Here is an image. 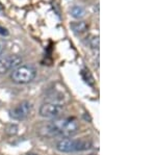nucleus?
<instances>
[{
	"label": "nucleus",
	"instance_id": "obj_10",
	"mask_svg": "<svg viewBox=\"0 0 156 155\" xmlns=\"http://www.w3.org/2000/svg\"><path fill=\"white\" fill-rule=\"evenodd\" d=\"M18 132V126L16 124H11L9 125V127L6 128V133L9 136H15Z\"/></svg>",
	"mask_w": 156,
	"mask_h": 155
},
{
	"label": "nucleus",
	"instance_id": "obj_8",
	"mask_svg": "<svg viewBox=\"0 0 156 155\" xmlns=\"http://www.w3.org/2000/svg\"><path fill=\"white\" fill-rule=\"evenodd\" d=\"M80 75H81L82 79H83L87 84H89L90 86H95V79H94V77H93L92 73L90 72V70L82 69L81 71H80Z\"/></svg>",
	"mask_w": 156,
	"mask_h": 155
},
{
	"label": "nucleus",
	"instance_id": "obj_15",
	"mask_svg": "<svg viewBox=\"0 0 156 155\" xmlns=\"http://www.w3.org/2000/svg\"><path fill=\"white\" fill-rule=\"evenodd\" d=\"M90 155H95V154H90Z\"/></svg>",
	"mask_w": 156,
	"mask_h": 155
},
{
	"label": "nucleus",
	"instance_id": "obj_11",
	"mask_svg": "<svg viewBox=\"0 0 156 155\" xmlns=\"http://www.w3.org/2000/svg\"><path fill=\"white\" fill-rule=\"evenodd\" d=\"M90 47L93 49H99V37H94L92 40H90Z\"/></svg>",
	"mask_w": 156,
	"mask_h": 155
},
{
	"label": "nucleus",
	"instance_id": "obj_1",
	"mask_svg": "<svg viewBox=\"0 0 156 155\" xmlns=\"http://www.w3.org/2000/svg\"><path fill=\"white\" fill-rule=\"evenodd\" d=\"M79 126L75 118L54 119L46 126V134L50 136L71 137L77 133Z\"/></svg>",
	"mask_w": 156,
	"mask_h": 155
},
{
	"label": "nucleus",
	"instance_id": "obj_12",
	"mask_svg": "<svg viewBox=\"0 0 156 155\" xmlns=\"http://www.w3.org/2000/svg\"><path fill=\"white\" fill-rule=\"evenodd\" d=\"M0 34H1V36H9V31H7L6 28L0 26Z\"/></svg>",
	"mask_w": 156,
	"mask_h": 155
},
{
	"label": "nucleus",
	"instance_id": "obj_6",
	"mask_svg": "<svg viewBox=\"0 0 156 155\" xmlns=\"http://www.w3.org/2000/svg\"><path fill=\"white\" fill-rule=\"evenodd\" d=\"M31 111V104L28 101H22L9 111V117L16 121H22L28 117Z\"/></svg>",
	"mask_w": 156,
	"mask_h": 155
},
{
	"label": "nucleus",
	"instance_id": "obj_13",
	"mask_svg": "<svg viewBox=\"0 0 156 155\" xmlns=\"http://www.w3.org/2000/svg\"><path fill=\"white\" fill-rule=\"evenodd\" d=\"M3 51H4V44L2 41H0V55H1Z\"/></svg>",
	"mask_w": 156,
	"mask_h": 155
},
{
	"label": "nucleus",
	"instance_id": "obj_9",
	"mask_svg": "<svg viewBox=\"0 0 156 155\" xmlns=\"http://www.w3.org/2000/svg\"><path fill=\"white\" fill-rule=\"evenodd\" d=\"M85 15V11L82 6H79V5H75L73 6L71 9V16L74 17L76 19H80L82 18Z\"/></svg>",
	"mask_w": 156,
	"mask_h": 155
},
{
	"label": "nucleus",
	"instance_id": "obj_5",
	"mask_svg": "<svg viewBox=\"0 0 156 155\" xmlns=\"http://www.w3.org/2000/svg\"><path fill=\"white\" fill-rule=\"evenodd\" d=\"M22 57L12 54V55H7L5 57H2L0 59V74H6L11 70H15L21 66Z\"/></svg>",
	"mask_w": 156,
	"mask_h": 155
},
{
	"label": "nucleus",
	"instance_id": "obj_2",
	"mask_svg": "<svg viewBox=\"0 0 156 155\" xmlns=\"http://www.w3.org/2000/svg\"><path fill=\"white\" fill-rule=\"evenodd\" d=\"M93 143L87 139H73L71 137H64L62 139L57 142L56 150L62 153H71L77 151H85L90 149Z\"/></svg>",
	"mask_w": 156,
	"mask_h": 155
},
{
	"label": "nucleus",
	"instance_id": "obj_7",
	"mask_svg": "<svg viewBox=\"0 0 156 155\" xmlns=\"http://www.w3.org/2000/svg\"><path fill=\"white\" fill-rule=\"evenodd\" d=\"M70 27L75 33L80 34V33H83L87 30V24L85 23L83 21H79V22H72L70 24Z\"/></svg>",
	"mask_w": 156,
	"mask_h": 155
},
{
	"label": "nucleus",
	"instance_id": "obj_3",
	"mask_svg": "<svg viewBox=\"0 0 156 155\" xmlns=\"http://www.w3.org/2000/svg\"><path fill=\"white\" fill-rule=\"evenodd\" d=\"M37 69L32 65H21L18 68L12 70L11 74V78L15 83L26 84L29 83L36 78Z\"/></svg>",
	"mask_w": 156,
	"mask_h": 155
},
{
	"label": "nucleus",
	"instance_id": "obj_4",
	"mask_svg": "<svg viewBox=\"0 0 156 155\" xmlns=\"http://www.w3.org/2000/svg\"><path fill=\"white\" fill-rule=\"evenodd\" d=\"M64 109V105L60 103H55V102H47L44 103L40 107V116L46 119H55L58 117L60 112Z\"/></svg>",
	"mask_w": 156,
	"mask_h": 155
},
{
	"label": "nucleus",
	"instance_id": "obj_14",
	"mask_svg": "<svg viewBox=\"0 0 156 155\" xmlns=\"http://www.w3.org/2000/svg\"><path fill=\"white\" fill-rule=\"evenodd\" d=\"M27 155H39V154H37V153H28Z\"/></svg>",
	"mask_w": 156,
	"mask_h": 155
}]
</instances>
